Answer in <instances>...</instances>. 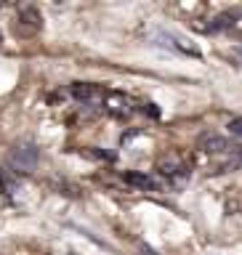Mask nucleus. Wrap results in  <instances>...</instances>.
<instances>
[{
  "label": "nucleus",
  "mask_w": 242,
  "mask_h": 255,
  "mask_svg": "<svg viewBox=\"0 0 242 255\" xmlns=\"http://www.w3.org/2000/svg\"><path fill=\"white\" fill-rule=\"evenodd\" d=\"M229 133L232 135H237V138H242V117H235V120H229Z\"/></svg>",
  "instance_id": "nucleus-12"
},
{
  "label": "nucleus",
  "mask_w": 242,
  "mask_h": 255,
  "mask_svg": "<svg viewBox=\"0 0 242 255\" xmlns=\"http://www.w3.org/2000/svg\"><path fill=\"white\" fill-rule=\"evenodd\" d=\"M155 173H157L163 181H168V186H171V189L184 186V183H187V178H189V167H187V162H184L179 154H176V151H173V154H165V157L157 159Z\"/></svg>",
  "instance_id": "nucleus-1"
},
{
  "label": "nucleus",
  "mask_w": 242,
  "mask_h": 255,
  "mask_svg": "<svg viewBox=\"0 0 242 255\" xmlns=\"http://www.w3.org/2000/svg\"><path fill=\"white\" fill-rule=\"evenodd\" d=\"M197 149H203L205 154H232L237 149V143L224 138L221 133H203L197 138Z\"/></svg>",
  "instance_id": "nucleus-6"
},
{
  "label": "nucleus",
  "mask_w": 242,
  "mask_h": 255,
  "mask_svg": "<svg viewBox=\"0 0 242 255\" xmlns=\"http://www.w3.org/2000/svg\"><path fill=\"white\" fill-rule=\"evenodd\" d=\"M0 48H3V35H0Z\"/></svg>",
  "instance_id": "nucleus-14"
},
{
  "label": "nucleus",
  "mask_w": 242,
  "mask_h": 255,
  "mask_svg": "<svg viewBox=\"0 0 242 255\" xmlns=\"http://www.w3.org/2000/svg\"><path fill=\"white\" fill-rule=\"evenodd\" d=\"M67 93L75 101L88 104V107H101L104 99H107V91H104L101 85H93V83H72L67 88Z\"/></svg>",
  "instance_id": "nucleus-3"
},
{
  "label": "nucleus",
  "mask_w": 242,
  "mask_h": 255,
  "mask_svg": "<svg viewBox=\"0 0 242 255\" xmlns=\"http://www.w3.org/2000/svg\"><path fill=\"white\" fill-rule=\"evenodd\" d=\"M101 107L107 109L109 115L120 117V120H125V117L136 115V109H139L131 96H128V93H120V91H115V93H109V91H107V99H104Z\"/></svg>",
  "instance_id": "nucleus-4"
},
{
  "label": "nucleus",
  "mask_w": 242,
  "mask_h": 255,
  "mask_svg": "<svg viewBox=\"0 0 242 255\" xmlns=\"http://www.w3.org/2000/svg\"><path fill=\"white\" fill-rule=\"evenodd\" d=\"M0 189H3L5 197H13V191L19 189V183H16L11 175H5V170H0Z\"/></svg>",
  "instance_id": "nucleus-11"
},
{
  "label": "nucleus",
  "mask_w": 242,
  "mask_h": 255,
  "mask_svg": "<svg viewBox=\"0 0 242 255\" xmlns=\"http://www.w3.org/2000/svg\"><path fill=\"white\" fill-rule=\"evenodd\" d=\"M242 170V146H237L232 154H227V159L219 165V173H235Z\"/></svg>",
  "instance_id": "nucleus-10"
},
{
  "label": "nucleus",
  "mask_w": 242,
  "mask_h": 255,
  "mask_svg": "<svg viewBox=\"0 0 242 255\" xmlns=\"http://www.w3.org/2000/svg\"><path fill=\"white\" fill-rule=\"evenodd\" d=\"M19 21L24 24V27H32V32H37L40 27H43V19H40V13H37L35 5H21Z\"/></svg>",
  "instance_id": "nucleus-8"
},
{
  "label": "nucleus",
  "mask_w": 242,
  "mask_h": 255,
  "mask_svg": "<svg viewBox=\"0 0 242 255\" xmlns=\"http://www.w3.org/2000/svg\"><path fill=\"white\" fill-rule=\"evenodd\" d=\"M125 181L131 183L133 189H141V191H171L168 181H163L157 173H133V170H128Z\"/></svg>",
  "instance_id": "nucleus-5"
},
{
  "label": "nucleus",
  "mask_w": 242,
  "mask_h": 255,
  "mask_svg": "<svg viewBox=\"0 0 242 255\" xmlns=\"http://www.w3.org/2000/svg\"><path fill=\"white\" fill-rule=\"evenodd\" d=\"M37 146L29 141H19L16 146L8 151V167H11L13 173H32L37 167Z\"/></svg>",
  "instance_id": "nucleus-2"
},
{
  "label": "nucleus",
  "mask_w": 242,
  "mask_h": 255,
  "mask_svg": "<svg viewBox=\"0 0 242 255\" xmlns=\"http://www.w3.org/2000/svg\"><path fill=\"white\" fill-rule=\"evenodd\" d=\"M155 40H157V45H165V48H171V51H176V53L200 56V48L192 45L187 37H176V35H171V32H157Z\"/></svg>",
  "instance_id": "nucleus-7"
},
{
  "label": "nucleus",
  "mask_w": 242,
  "mask_h": 255,
  "mask_svg": "<svg viewBox=\"0 0 242 255\" xmlns=\"http://www.w3.org/2000/svg\"><path fill=\"white\" fill-rule=\"evenodd\" d=\"M147 115L149 117H160V109H155V104H147Z\"/></svg>",
  "instance_id": "nucleus-13"
},
{
  "label": "nucleus",
  "mask_w": 242,
  "mask_h": 255,
  "mask_svg": "<svg viewBox=\"0 0 242 255\" xmlns=\"http://www.w3.org/2000/svg\"><path fill=\"white\" fill-rule=\"evenodd\" d=\"M237 11H224V13H219L213 19V24H208L205 27V32H221V29H229V27H235V21H237Z\"/></svg>",
  "instance_id": "nucleus-9"
}]
</instances>
